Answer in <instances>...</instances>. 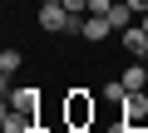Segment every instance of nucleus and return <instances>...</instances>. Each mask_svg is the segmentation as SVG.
<instances>
[{"label":"nucleus","mask_w":148,"mask_h":133,"mask_svg":"<svg viewBox=\"0 0 148 133\" xmlns=\"http://www.w3.org/2000/svg\"><path fill=\"white\" fill-rule=\"evenodd\" d=\"M109 35H114L109 15H89V20H84V30H79V40H89V44H99V40H109Z\"/></svg>","instance_id":"6e6552de"},{"label":"nucleus","mask_w":148,"mask_h":133,"mask_svg":"<svg viewBox=\"0 0 148 133\" xmlns=\"http://www.w3.org/2000/svg\"><path fill=\"white\" fill-rule=\"evenodd\" d=\"M94 113H99V104L89 99V89H69L64 94V128L69 133H84L94 123Z\"/></svg>","instance_id":"f03ea898"},{"label":"nucleus","mask_w":148,"mask_h":133,"mask_svg":"<svg viewBox=\"0 0 148 133\" xmlns=\"http://www.w3.org/2000/svg\"><path fill=\"white\" fill-rule=\"evenodd\" d=\"M114 10V0H89V15H109Z\"/></svg>","instance_id":"f8f14e48"},{"label":"nucleus","mask_w":148,"mask_h":133,"mask_svg":"<svg viewBox=\"0 0 148 133\" xmlns=\"http://www.w3.org/2000/svg\"><path fill=\"white\" fill-rule=\"evenodd\" d=\"M133 20H138V15L128 10V0H114V10H109V25H114V30H128Z\"/></svg>","instance_id":"1a4fd4ad"},{"label":"nucleus","mask_w":148,"mask_h":133,"mask_svg":"<svg viewBox=\"0 0 148 133\" xmlns=\"http://www.w3.org/2000/svg\"><path fill=\"white\" fill-rule=\"evenodd\" d=\"M20 59H25L20 49H5V54H0V74H5V79H10V74L20 69Z\"/></svg>","instance_id":"9d476101"},{"label":"nucleus","mask_w":148,"mask_h":133,"mask_svg":"<svg viewBox=\"0 0 148 133\" xmlns=\"http://www.w3.org/2000/svg\"><path fill=\"white\" fill-rule=\"evenodd\" d=\"M119 79H123V89H128V94H143V89H148V64H143V59H128Z\"/></svg>","instance_id":"0eeeda50"},{"label":"nucleus","mask_w":148,"mask_h":133,"mask_svg":"<svg viewBox=\"0 0 148 133\" xmlns=\"http://www.w3.org/2000/svg\"><path fill=\"white\" fill-rule=\"evenodd\" d=\"M64 10H74V15H84V10H89V0H64Z\"/></svg>","instance_id":"ddd939ff"},{"label":"nucleus","mask_w":148,"mask_h":133,"mask_svg":"<svg viewBox=\"0 0 148 133\" xmlns=\"http://www.w3.org/2000/svg\"><path fill=\"white\" fill-rule=\"evenodd\" d=\"M119 35H123V54H128V59H143V54H148V30H143L138 20H133L128 30H119Z\"/></svg>","instance_id":"423d86ee"},{"label":"nucleus","mask_w":148,"mask_h":133,"mask_svg":"<svg viewBox=\"0 0 148 133\" xmlns=\"http://www.w3.org/2000/svg\"><path fill=\"white\" fill-rule=\"evenodd\" d=\"M138 133H148V128H138Z\"/></svg>","instance_id":"f3484780"},{"label":"nucleus","mask_w":148,"mask_h":133,"mask_svg":"<svg viewBox=\"0 0 148 133\" xmlns=\"http://www.w3.org/2000/svg\"><path fill=\"white\" fill-rule=\"evenodd\" d=\"M5 108H20V113L40 118V89H35V84H20V89H10V94H5Z\"/></svg>","instance_id":"7ed1b4c3"},{"label":"nucleus","mask_w":148,"mask_h":133,"mask_svg":"<svg viewBox=\"0 0 148 133\" xmlns=\"http://www.w3.org/2000/svg\"><path fill=\"white\" fill-rule=\"evenodd\" d=\"M109 133H138V128H133V123H128V118H119V123H114V128H109Z\"/></svg>","instance_id":"4468645a"},{"label":"nucleus","mask_w":148,"mask_h":133,"mask_svg":"<svg viewBox=\"0 0 148 133\" xmlns=\"http://www.w3.org/2000/svg\"><path fill=\"white\" fill-rule=\"evenodd\" d=\"M123 94H128L123 79H109V84H104V99H109V104H123Z\"/></svg>","instance_id":"9b49d317"},{"label":"nucleus","mask_w":148,"mask_h":133,"mask_svg":"<svg viewBox=\"0 0 148 133\" xmlns=\"http://www.w3.org/2000/svg\"><path fill=\"white\" fill-rule=\"evenodd\" d=\"M138 25H143V30H148V15H138Z\"/></svg>","instance_id":"2eb2a0df"},{"label":"nucleus","mask_w":148,"mask_h":133,"mask_svg":"<svg viewBox=\"0 0 148 133\" xmlns=\"http://www.w3.org/2000/svg\"><path fill=\"white\" fill-rule=\"evenodd\" d=\"M40 30L45 35H79L84 30V15H74V10H64V0H40Z\"/></svg>","instance_id":"f257e3e1"},{"label":"nucleus","mask_w":148,"mask_h":133,"mask_svg":"<svg viewBox=\"0 0 148 133\" xmlns=\"http://www.w3.org/2000/svg\"><path fill=\"white\" fill-rule=\"evenodd\" d=\"M119 118H128L133 128H148V89H143V94H123Z\"/></svg>","instance_id":"20e7f679"},{"label":"nucleus","mask_w":148,"mask_h":133,"mask_svg":"<svg viewBox=\"0 0 148 133\" xmlns=\"http://www.w3.org/2000/svg\"><path fill=\"white\" fill-rule=\"evenodd\" d=\"M143 64H148V54H143Z\"/></svg>","instance_id":"dca6fc26"},{"label":"nucleus","mask_w":148,"mask_h":133,"mask_svg":"<svg viewBox=\"0 0 148 133\" xmlns=\"http://www.w3.org/2000/svg\"><path fill=\"white\" fill-rule=\"evenodd\" d=\"M0 133H40V118H30L20 108H5L0 113Z\"/></svg>","instance_id":"39448f33"}]
</instances>
